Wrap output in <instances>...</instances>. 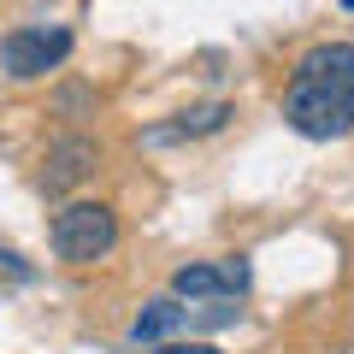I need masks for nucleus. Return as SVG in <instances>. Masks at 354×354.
<instances>
[{"mask_svg": "<svg viewBox=\"0 0 354 354\" xmlns=\"http://www.w3.org/2000/svg\"><path fill=\"white\" fill-rule=\"evenodd\" d=\"M283 118L313 142H330L354 124V41H319L295 59V77L283 88Z\"/></svg>", "mask_w": 354, "mask_h": 354, "instance_id": "obj_1", "label": "nucleus"}, {"mask_svg": "<svg viewBox=\"0 0 354 354\" xmlns=\"http://www.w3.org/2000/svg\"><path fill=\"white\" fill-rule=\"evenodd\" d=\"M48 236H53V254H59L65 266H95V260L113 254L118 218H113V207H101V201H71V207L53 213Z\"/></svg>", "mask_w": 354, "mask_h": 354, "instance_id": "obj_2", "label": "nucleus"}, {"mask_svg": "<svg viewBox=\"0 0 354 354\" xmlns=\"http://www.w3.org/2000/svg\"><path fill=\"white\" fill-rule=\"evenodd\" d=\"M65 53H71V30L65 24H24V30H6V36H0V65H6L18 83L59 71Z\"/></svg>", "mask_w": 354, "mask_h": 354, "instance_id": "obj_3", "label": "nucleus"}, {"mask_svg": "<svg viewBox=\"0 0 354 354\" xmlns=\"http://www.w3.org/2000/svg\"><path fill=\"white\" fill-rule=\"evenodd\" d=\"M248 290V260H213V266H183L171 278L177 301H207V295H242Z\"/></svg>", "mask_w": 354, "mask_h": 354, "instance_id": "obj_4", "label": "nucleus"}, {"mask_svg": "<svg viewBox=\"0 0 354 354\" xmlns=\"http://www.w3.org/2000/svg\"><path fill=\"white\" fill-rule=\"evenodd\" d=\"M183 307H177V295H160V301H148V313H136V325H130V337L136 342H160L165 330H177L183 325Z\"/></svg>", "mask_w": 354, "mask_h": 354, "instance_id": "obj_5", "label": "nucleus"}, {"mask_svg": "<svg viewBox=\"0 0 354 354\" xmlns=\"http://www.w3.org/2000/svg\"><path fill=\"white\" fill-rule=\"evenodd\" d=\"M225 118H230V106H195V113H183V118H177V130H183V136H189V130L201 136V130H218Z\"/></svg>", "mask_w": 354, "mask_h": 354, "instance_id": "obj_6", "label": "nucleus"}, {"mask_svg": "<svg viewBox=\"0 0 354 354\" xmlns=\"http://www.w3.org/2000/svg\"><path fill=\"white\" fill-rule=\"evenodd\" d=\"M153 354H218L213 342H160Z\"/></svg>", "mask_w": 354, "mask_h": 354, "instance_id": "obj_7", "label": "nucleus"}, {"mask_svg": "<svg viewBox=\"0 0 354 354\" xmlns=\"http://www.w3.org/2000/svg\"><path fill=\"white\" fill-rule=\"evenodd\" d=\"M342 6H348V12H354V0H342Z\"/></svg>", "mask_w": 354, "mask_h": 354, "instance_id": "obj_8", "label": "nucleus"}]
</instances>
